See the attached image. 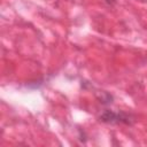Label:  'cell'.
I'll return each instance as SVG.
<instances>
[{"label": "cell", "instance_id": "obj_1", "mask_svg": "<svg viewBox=\"0 0 147 147\" xmlns=\"http://www.w3.org/2000/svg\"><path fill=\"white\" fill-rule=\"evenodd\" d=\"M100 121L103 123H109V124H127L131 125L133 123V117L130 114L119 111L115 113L113 110H105L100 115Z\"/></svg>", "mask_w": 147, "mask_h": 147}, {"label": "cell", "instance_id": "obj_2", "mask_svg": "<svg viewBox=\"0 0 147 147\" xmlns=\"http://www.w3.org/2000/svg\"><path fill=\"white\" fill-rule=\"evenodd\" d=\"M100 102L103 105H109L113 102V96L107 93V92H101V96H100Z\"/></svg>", "mask_w": 147, "mask_h": 147}]
</instances>
